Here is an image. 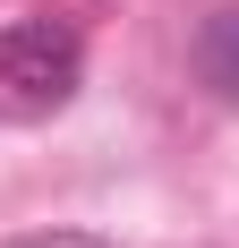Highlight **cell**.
Wrapping results in <instances>:
<instances>
[{"label": "cell", "mask_w": 239, "mask_h": 248, "mask_svg": "<svg viewBox=\"0 0 239 248\" xmlns=\"http://www.w3.org/2000/svg\"><path fill=\"white\" fill-rule=\"evenodd\" d=\"M77 77H86V43H77L60 17H17V26H0V103L51 111V103L77 94Z\"/></svg>", "instance_id": "6da1fadb"}, {"label": "cell", "mask_w": 239, "mask_h": 248, "mask_svg": "<svg viewBox=\"0 0 239 248\" xmlns=\"http://www.w3.org/2000/svg\"><path fill=\"white\" fill-rule=\"evenodd\" d=\"M196 69L214 94H239V9H214L196 26Z\"/></svg>", "instance_id": "7a4b0ae2"}]
</instances>
